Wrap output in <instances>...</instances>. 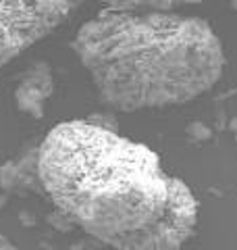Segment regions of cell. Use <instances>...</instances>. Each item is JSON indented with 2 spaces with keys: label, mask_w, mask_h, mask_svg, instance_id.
<instances>
[{
  "label": "cell",
  "mask_w": 237,
  "mask_h": 250,
  "mask_svg": "<svg viewBox=\"0 0 237 250\" xmlns=\"http://www.w3.org/2000/svg\"><path fill=\"white\" fill-rule=\"evenodd\" d=\"M231 4H233V9H237V0H231Z\"/></svg>",
  "instance_id": "52a82bcc"
},
{
  "label": "cell",
  "mask_w": 237,
  "mask_h": 250,
  "mask_svg": "<svg viewBox=\"0 0 237 250\" xmlns=\"http://www.w3.org/2000/svg\"><path fill=\"white\" fill-rule=\"evenodd\" d=\"M106 246L104 244H100L98 240H94V238H90V240H79V242H75L73 246H71V250H104Z\"/></svg>",
  "instance_id": "8992f818"
},
{
  "label": "cell",
  "mask_w": 237,
  "mask_h": 250,
  "mask_svg": "<svg viewBox=\"0 0 237 250\" xmlns=\"http://www.w3.org/2000/svg\"><path fill=\"white\" fill-rule=\"evenodd\" d=\"M202 0H104L110 11L125 13H175L179 6L198 4Z\"/></svg>",
  "instance_id": "5b68a950"
},
{
  "label": "cell",
  "mask_w": 237,
  "mask_h": 250,
  "mask_svg": "<svg viewBox=\"0 0 237 250\" xmlns=\"http://www.w3.org/2000/svg\"><path fill=\"white\" fill-rule=\"evenodd\" d=\"M54 92V75L48 62L40 61L34 62L15 88V104L21 113H25L34 119H42L46 100Z\"/></svg>",
  "instance_id": "277c9868"
},
{
  "label": "cell",
  "mask_w": 237,
  "mask_h": 250,
  "mask_svg": "<svg viewBox=\"0 0 237 250\" xmlns=\"http://www.w3.org/2000/svg\"><path fill=\"white\" fill-rule=\"evenodd\" d=\"M81 0H0V67L62 25Z\"/></svg>",
  "instance_id": "3957f363"
},
{
  "label": "cell",
  "mask_w": 237,
  "mask_h": 250,
  "mask_svg": "<svg viewBox=\"0 0 237 250\" xmlns=\"http://www.w3.org/2000/svg\"><path fill=\"white\" fill-rule=\"evenodd\" d=\"M38 179L60 215L113 250H181L198 228L194 192L160 156L90 119L46 134Z\"/></svg>",
  "instance_id": "6da1fadb"
},
{
  "label": "cell",
  "mask_w": 237,
  "mask_h": 250,
  "mask_svg": "<svg viewBox=\"0 0 237 250\" xmlns=\"http://www.w3.org/2000/svg\"><path fill=\"white\" fill-rule=\"evenodd\" d=\"M71 46L100 103L123 113L185 104L210 90L225 69L212 27L181 13L104 9L79 27Z\"/></svg>",
  "instance_id": "7a4b0ae2"
}]
</instances>
